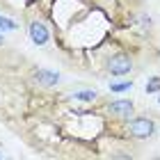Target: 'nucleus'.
<instances>
[{"label": "nucleus", "instance_id": "obj_1", "mask_svg": "<svg viewBox=\"0 0 160 160\" xmlns=\"http://www.w3.org/2000/svg\"><path fill=\"white\" fill-rule=\"evenodd\" d=\"M130 133H133V137H140V140H147V137H151L156 133V126L151 119H133L130 121Z\"/></svg>", "mask_w": 160, "mask_h": 160}, {"label": "nucleus", "instance_id": "obj_2", "mask_svg": "<svg viewBox=\"0 0 160 160\" xmlns=\"http://www.w3.org/2000/svg\"><path fill=\"white\" fill-rule=\"evenodd\" d=\"M133 69V62H130L128 55H114L110 62H108V71L112 76H126L128 71Z\"/></svg>", "mask_w": 160, "mask_h": 160}, {"label": "nucleus", "instance_id": "obj_3", "mask_svg": "<svg viewBox=\"0 0 160 160\" xmlns=\"http://www.w3.org/2000/svg\"><path fill=\"white\" fill-rule=\"evenodd\" d=\"M34 80H37L39 85H43V87H55L57 82H60V73H57V71L39 69L37 73H34Z\"/></svg>", "mask_w": 160, "mask_h": 160}, {"label": "nucleus", "instance_id": "obj_4", "mask_svg": "<svg viewBox=\"0 0 160 160\" xmlns=\"http://www.w3.org/2000/svg\"><path fill=\"white\" fill-rule=\"evenodd\" d=\"M110 114H117V117H130L133 114V103L130 101H114V103H110Z\"/></svg>", "mask_w": 160, "mask_h": 160}, {"label": "nucleus", "instance_id": "obj_5", "mask_svg": "<svg viewBox=\"0 0 160 160\" xmlns=\"http://www.w3.org/2000/svg\"><path fill=\"white\" fill-rule=\"evenodd\" d=\"M30 37L32 41L37 43V46H43V43L48 41V30L43 23H30Z\"/></svg>", "mask_w": 160, "mask_h": 160}, {"label": "nucleus", "instance_id": "obj_6", "mask_svg": "<svg viewBox=\"0 0 160 160\" xmlns=\"http://www.w3.org/2000/svg\"><path fill=\"white\" fill-rule=\"evenodd\" d=\"M73 98H80V101H94V98H96V92H94V89H82V92H76Z\"/></svg>", "mask_w": 160, "mask_h": 160}, {"label": "nucleus", "instance_id": "obj_7", "mask_svg": "<svg viewBox=\"0 0 160 160\" xmlns=\"http://www.w3.org/2000/svg\"><path fill=\"white\" fill-rule=\"evenodd\" d=\"M147 92H149V94L160 92V78H149V82H147Z\"/></svg>", "mask_w": 160, "mask_h": 160}, {"label": "nucleus", "instance_id": "obj_8", "mask_svg": "<svg viewBox=\"0 0 160 160\" xmlns=\"http://www.w3.org/2000/svg\"><path fill=\"white\" fill-rule=\"evenodd\" d=\"M16 28V23L14 21H9V18H0V30H14Z\"/></svg>", "mask_w": 160, "mask_h": 160}, {"label": "nucleus", "instance_id": "obj_9", "mask_svg": "<svg viewBox=\"0 0 160 160\" xmlns=\"http://www.w3.org/2000/svg\"><path fill=\"white\" fill-rule=\"evenodd\" d=\"M126 89H130V82H119V85H112V92H126Z\"/></svg>", "mask_w": 160, "mask_h": 160}, {"label": "nucleus", "instance_id": "obj_10", "mask_svg": "<svg viewBox=\"0 0 160 160\" xmlns=\"http://www.w3.org/2000/svg\"><path fill=\"white\" fill-rule=\"evenodd\" d=\"M0 43H2V37H0Z\"/></svg>", "mask_w": 160, "mask_h": 160}]
</instances>
